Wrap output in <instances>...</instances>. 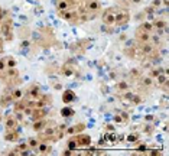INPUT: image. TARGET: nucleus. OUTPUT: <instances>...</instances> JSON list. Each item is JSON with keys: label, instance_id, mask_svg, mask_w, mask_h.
Masks as SVG:
<instances>
[{"label": "nucleus", "instance_id": "nucleus-1", "mask_svg": "<svg viewBox=\"0 0 169 156\" xmlns=\"http://www.w3.org/2000/svg\"><path fill=\"white\" fill-rule=\"evenodd\" d=\"M103 22L109 26L116 25V9H113V7L107 9L106 12H104V15H103Z\"/></svg>", "mask_w": 169, "mask_h": 156}, {"label": "nucleus", "instance_id": "nucleus-2", "mask_svg": "<svg viewBox=\"0 0 169 156\" xmlns=\"http://www.w3.org/2000/svg\"><path fill=\"white\" fill-rule=\"evenodd\" d=\"M129 20V12L123 9H116V25H123Z\"/></svg>", "mask_w": 169, "mask_h": 156}, {"label": "nucleus", "instance_id": "nucleus-3", "mask_svg": "<svg viewBox=\"0 0 169 156\" xmlns=\"http://www.w3.org/2000/svg\"><path fill=\"white\" fill-rule=\"evenodd\" d=\"M98 9H100L98 0H88V2L85 3V10H87V13H97Z\"/></svg>", "mask_w": 169, "mask_h": 156}, {"label": "nucleus", "instance_id": "nucleus-4", "mask_svg": "<svg viewBox=\"0 0 169 156\" xmlns=\"http://www.w3.org/2000/svg\"><path fill=\"white\" fill-rule=\"evenodd\" d=\"M71 7V0H58L56 2V9H58V12H65L68 9Z\"/></svg>", "mask_w": 169, "mask_h": 156}, {"label": "nucleus", "instance_id": "nucleus-5", "mask_svg": "<svg viewBox=\"0 0 169 156\" xmlns=\"http://www.w3.org/2000/svg\"><path fill=\"white\" fill-rule=\"evenodd\" d=\"M137 33H139V38H140V41H142V42H148L149 39L152 38V36H150V33H149V32H146V30H143V29H139V30H137Z\"/></svg>", "mask_w": 169, "mask_h": 156}, {"label": "nucleus", "instance_id": "nucleus-6", "mask_svg": "<svg viewBox=\"0 0 169 156\" xmlns=\"http://www.w3.org/2000/svg\"><path fill=\"white\" fill-rule=\"evenodd\" d=\"M140 29L146 30V32H149V33H152L153 29H155V26H153V23H150V22H145L143 25L140 26Z\"/></svg>", "mask_w": 169, "mask_h": 156}, {"label": "nucleus", "instance_id": "nucleus-7", "mask_svg": "<svg viewBox=\"0 0 169 156\" xmlns=\"http://www.w3.org/2000/svg\"><path fill=\"white\" fill-rule=\"evenodd\" d=\"M165 3H162V0H153L152 2V4H150V7H153L155 10H158L159 7H162Z\"/></svg>", "mask_w": 169, "mask_h": 156}, {"label": "nucleus", "instance_id": "nucleus-8", "mask_svg": "<svg viewBox=\"0 0 169 156\" xmlns=\"http://www.w3.org/2000/svg\"><path fill=\"white\" fill-rule=\"evenodd\" d=\"M72 98H74V94H72L71 91H68V93L64 94V101H65V103H69Z\"/></svg>", "mask_w": 169, "mask_h": 156}, {"label": "nucleus", "instance_id": "nucleus-9", "mask_svg": "<svg viewBox=\"0 0 169 156\" xmlns=\"http://www.w3.org/2000/svg\"><path fill=\"white\" fill-rule=\"evenodd\" d=\"M6 124H7V129H9V130H13V129L16 127V122H15L13 118H9Z\"/></svg>", "mask_w": 169, "mask_h": 156}, {"label": "nucleus", "instance_id": "nucleus-10", "mask_svg": "<svg viewBox=\"0 0 169 156\" xmlns=\"http://www.w3.org/2000/svg\"><path fill=\"white\" fill-rule=\"evenodd\" d=\"M36 148H38L39 152H47L48 149H49V148H48V145H45V143H38Z\"/></svg>", "mask_w": 169, "mask_h": 156}, {"label": "nucleus", "instance_id": "nucleus-11", "mask_svg": "<svg viewBox=\"0 0 169 156\" xmlns=\"http://www.w3.org/2000/svg\"><path fill=\"white\" fill-rule=\"evenodd\" d=\"M42 126H45V122H43V120H41V122L35 123V124H33V129H35V130H36V131H39V130H41V127H42Z\"/></svg>", "mask_w": 169, "mask_h": 156}, {"label": "nucleus", "instance_id": "nucleus-12", "mask_svg": "<svg viewBox=\"0 0 169 156\" xmlns=\"http://www.w3.org/2000/svg\"><path fill=\"white\" fill-rule=\"evenodd\" d=\"M38 143H39V142L36 139H30L29 140V146H32V148H36V146H38Z\"/></svg>", "mask_w": 169, "mask_h": 156}, {"label": "nucleus", "instance_id": "nucleus-13", "mask_svg": "<svg viewBox=\"0 0 169 156\" xmlns=\"http://www.w3.org/2000/svg\"><path fill=\"white\" fill-rule=\"evenodd\" d=\"M143 51H145V52H150V51H152V47H150V45H145V47H143Z\"/></svg>", "mask_w": 169, "mask_h": 156}, {"label": "nucleus", "instance_id": "nucleus-14", "mask_svg": "<svg viewBox=\"0 0 169 156\" xmlns=\"http://www.w3.org/2000/svg\"><path fill=\"white\" fill-rule=\"evenodd\" d=\"M20 97H22V91H15V98H16V100H19Z\"/></svg>", "mask_w": 169, "mask_h": 156}, {"label": "nucleus", "instance_id": "nucleus-15", "mask_svg": "<svg viewBox=\"0 0 169 156\" xmlns=\"http://www.w3.org/2000/svg\"><path fill=\"white\" fill-rule=\"evenodd\" d=\"M130 2H131V3H135V4H140L143 0H130Z\"/></svg>", "mask_w": 169, "mask_h": 156}, {"label": "nucleus", "instance_id": "nucleus-16", "mask_svg": "<svg viewBox=\"0 0 169 156\" xmlns=\"http://www.w3.org/2000/svg\"><path fill=\"white\" fill-rule=\"evenodd\" d=\"M0 48H2V47H0Z\"/></svg>", "mask_w": 169, "mask_h": 156}]
</instances>
